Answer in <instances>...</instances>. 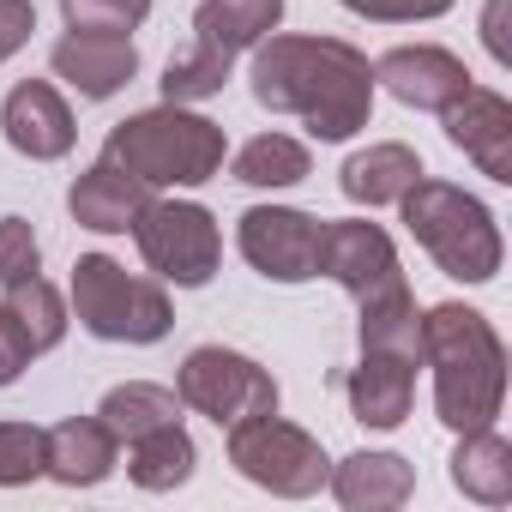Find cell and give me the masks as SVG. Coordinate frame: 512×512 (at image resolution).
<instances>
[{
	"label": "cell",
	"instance_id": "obj_31",
	"mask_svg": "<svg viewBox=\"0 0 512 512\" xmlns=\"http://www.w3.org/2000/svg\"><path fill=\"white\" fill-rule=\"evenodd\" d=\"M338 7L368 25H428V19H446L458 0H338Z\"/></svg>",
	"mask_w": 512,
	"mask_h": 512
},
{
	"label": "cell",
	"instance_id": "obj_5",
	"mask_svg": "<svg viewBox=\"0 0 512 512\" xmlns=\"http://www.w3.org/2000/svg\"><path fill=\"white\" fill-rule=\"evenodd\" d=\"M67 314L97 344H163L175 326L169 284L127 272L109 253H79L67 278Z\"/></svg>",
	"mask_w": 512,
	"mask_h": 512
},
{
	"label": "cell",
	"instance_id": "obj_32",
	"mask_svg": "<svg viewBox=\"0 0 512 512\" xmlns=\"http://www.w3.org/2000/svg\"><path fill=\"white\" fill-rule=\"evenodd\" d=\"M37 362V344H31V332L7 314V302H0V392H7L25 368Z\"/></svg>",
	"mask_w": 512,
	"mask_h": 512
},
{
	"label": "cell",
	"instance_id": "obj_7",
	"mask_svg": "<svg viewBox=\"0 0 512 512\" xmlns=\"http://www.w3.org/2000/svg\"><path fill=\"white\" fill-rule=\"evenodd\" d=\"M139 260L157 284H175V290H205L223 266V229L217 217L199 205V199H157L139 211V223L127 229Z\"/></svg>",
	"mask_w": 512,
	"mask_h": 512
},
{
	"label": "cell",
	"instance_id": "obj_22",
	"mask_svg": "<svg viewBox=\"0 0 512 512\" xmlns=\"http://www.w3.org/2000/svg\"><path fill=\"white\" fill-rule=\"evenodd\" d=\"M278 25H284V0H199L193 7V37L223 55H247Z\"/></svg>",
	"mask_w": 512,
	"mask_h": 512
},
{
	"label": "cell",
	"instance_id": "obj_25",
	"mask_svg": "<svg viewBox=\"0 0 512 512\" xmlns=\"http://www.w3.org/2000/svg\"><path fill=\"white\" fill-rule=\"evenodd\" d=\"M356 344H362V350H392V356H416V362H422V308H416L410 284L392 290V296H380V302H362V308H356Z\"/></svg>",
	"mask_w": 512,
	"mask_h": 512
},
{
	"label": "cell",
	"instance_id": "obj_28",
	"mask_svg": "<svg viewBox=\"0 0 512 512\" xmlns=\"http://www.w3.org/2000/svg\"><path fill=\"white\" fill-rule=\"evenodd\" d=\"M49 464V428L37 422H0V488H25Z\"/></svg>",
	"mask_w": 512,
	"mask_h": 512
},
{
	"label": "cell",
	"instance_id": "obj_12",
	"mask_svg": "<svg viewBox=\"0 0 512 512\" xmlns=\"http://www.w3.org/2000/svg\"><path fill=\"white\" fill-rule=\"evenodd\" d=\"M0 133H7V145L31 163H61L79 139V121L67 109V97L49 85V79H19L7 91V103H0Z\"/></svg>",
	"mask_w": 512,
	"mask_h": 512
},
{
	"label": "cell",
	"instance_id": "obj_26",
	"mask_svg": "<svg viewBox=\"0 0 512 512\" xmlns=\"http://www.w3.org/2000/svg\"><path fill=\"white\" fill-rule=\"evenodd\" d=\"M0 302H7V314L31 332V344H37V356H49L61 338H67V326H73V314H67V296L43 278V272H31V278H19V284H0Z\"/></svg>",
	"mask_w": 512,
	"mask_h": 512
},
{
	"label": "cell",
	"instance_id": "obj_3",
	"mask_svg": "<svg viewBox=\"0 0 512 512\" xmlns=\"http://www.w3.org/2000/svg\"><path fill=\"white\" fill-rule=\"evenodd\" d=\"M103 157L115 169H127L133 181H145L151 193H163V187H205V181L223 175L229 133L211 115H199V109L157 103V109H139V115L115 121L109 139H103Z\"/></svg>",
	"mask_w": 512,
	"mask_h": 512
},
{
	"label": "cell",
	"instance_id": "obj_10",
	"mask_svg": "<svg viewBox=\"0 0 512 512\" xmlns=\"http://www.w3.org/2000/svg\"><path fill=\"white\" fill-rule=\"evenodd\" d=\"M320 278H332L356 308L380 302L392 290H404V266H398V247L380 223L368 217H326L320 235Z\"/></svg>",
	"mask_w": 512,
	"mask_h": 512
},
{
	"label": "cell",
	"instance_id": "obj_18",
	"mask_svg": "<svg viewBox=\"0 0 512 512\" xmlns=\"http://www.w3.org/2000/svg\"><path fill=\"white\" fill-rule=\"evenodd\" d=\"M115 464H121V440L97 422V410L91 416H67V422L49 428V464H43L49 482H61V488H97V482H109Z\"/></svg>",
	"mask_w": 512,
	"mask_h": 512
},
{
	"label": "cell",
	"instance_id": "obj_16",
	"mask_svg": "<svg viewBox=\"0 0 512 512\" xmlns=\"http://www.w3.org/2000/svg\"><path fill=\"white\" fill-rule=\"evenodd\" d=\"M326 488L344 512H392L416 494V464L404 452H380V446H362L350 458H338L326 470Z\"/></svg>",
	"mask_w": 512,
	"mask_h": 512
},
{
	"label": "cell",
	"instance_id": "obj_34",
	"mask_svg": "<svg viewBox=\"0 0 512 512\" xmlns=\"http://www.w3.org/2000/svg\"><path fill=\"white\" fill-rule=\"evenodd\" d=\"M500 13H506V0H488V13H482V43L500 67H512V49H506V31H500Z\"/></svg>",
	"mask_w": 512,
	"mask_h": 512
},
{
	"label": "cell",
	"instance_id": "obj_13",
	"mask_svg": "<svg viewBox=\"0 0 512 512\" xmlns=\"http://www.w3.org/2000/svg\"><path fill=\"white\" fill-rule=\"evenodd\" d=\"M440 127L452 139V151H464L488 181L512 187V103L488 85H470L458 103L440 109Z\"/></svg>",
	"mask_w": 512,
	"mask_h": 512
},
{
	"label": "cell",
	"instance_id": "obj_8",
	"mask_svg": "<svg viewBox=\"0 0 512 512\" xmlns=\"http://www.w3.org/2000/svg\"><path fill=\"white\" fill-rule=\"evenodd\" d=\"M175 398H181V410H193V416L229 428V422H241V416L278 410L284 392H278L272 368H260L253 356H241V350H229V344H199V350H187L181 368H175Z\"/></svg>",
	"mask_w": 512,
	"mask_h": 512
},
{
	"label": "cell",
	"instance_id": "obj_1",
	"mask_svg": "<svg viewBox=\"0 0 512 512\" xmlns=\"http://www.w3.org/2000/svg\"><path fill=\"white\" fill-rule=\"evenodd\" d=\"M247 91L266 115H296L308 139L344 145L374 121V61L344 37L272 31L247 49Z\"/></svg>",
	"mask_w": 512,
	"mask_h": 512
},
{
	"label": "cell",
	"instance_id": "obj_9",
	"mask_svg": "<svg viewBox=\"0 0 512 512\" xmlns=\"http://www.w3.org/2000/svg\"><path fill=\"white\" fill-rule=\"evenodd\" d=\"M320 235H326V217H314L302 205H247L235 217L241 260L266 284H308V278H320Z\"/></svg>",
	"mask_w": 512,
	"mask_h": 512
},
{
	"label": "cell",
	"instance_id": "obj_15",
	"mask_svg": "<svg viewBox=\"0 0 512 512\" xmlns=\"http://www.w3.org/2000/svg\"><path fill=\"white\" fill-rule=\"evenodd\" d=\"M416 356H392V350H362V362L344 374V404L362 428L392 434L410 422L416 410Z\"/></svg>",
	"mask_w": 512,
	"mask_h": 512
},
{
	"label": "cell",
	"instance_id": "obj_24",
	"mask_svg": "<svg viewBox=\"0 0 512 512\" xmlns=\"http://www.w3.org/2000/svg\"><path fill=\"white\" fill-rule=\"evenodd\" d=\"M97 422L127 446L133 434L145 428H163V422H181V398L175 386H157V380H127V386H109L103 404H97Z\"/></svg>",
	"mask_w": 512,
	"mask_h": 512
},
{
	"label": "cell",
	"instance_id": "obj_4",
	"mask_svg": "<svg viewBox=\"0 0 512 512\" xmlns=\"http://www.w3.org/2000/svg\"><path fill=\"white\" fill-rule=\"evenodd\" d=\"M404 229L416 235V247L452 278V284H494L500 278V260H506V241H500V223L494 211L464 193L458 181H440V175H422L404 199Z\"/></svg>",
	"mask_w": 512,
	"mask_h": 512
},
{
	"label": "cell",
	"instance_id": "obj_23",
	"mask_svg": "<svg viewBox=\"0 0 512 512\" xmlns=\"http://www.w3.org/2000/svg\"><path fill=\"white\" fill-rule=\"evenodd\" d=\"M229 175L241 187H260V193H284V187H302L314 175V151L296 139V133H253L235 157H229Z\"/></svg>",
	"mask_w": 512,
	"mask_h": 512
},
{
	"label": "cell",
	"instance_id": "obj_29",
	"mask_svg": "<svg viewBox=\"0 0 512 512\" xmlns=\"http://www.w3.org/2000/svg\"><path fill=\"white\" fill-rule=\"evenodd\" d=\"M67 31H103V37H133L151 19V0H61Z\"/></svg>",
	"mask_w": 512,
	"mask_h": 512
},
{
	"label": "cell",
	"instance_id": "obj_11",
	"mask_svg": "<svg viewBox=\"0 0 512 512\" xmlns=\"http://www.w3.org/2000/svg\"><path fill=\"white\" fill-rule=\"evenodd\" d=\"M374 85L392 91L404 109L440 115V109L458 103L476 79H470V67H464L452 49H440V43H398V49H386V55L374 61Z\"/></svg>",
	"mask_w": 512,
	"mask_h": 512
},
{
	"label": "cell",
	"instance_id": "obj_14",
	"mask_svg": "<svg viewBox=\"0 0 512 512\" xmlns=\"http://www.w3.org/2000/svg\"><path fill=\"white\" fill-rule=\"evenodd\" d=\"M49 67L67 91H79L85 103H109L139 79V49L133 37H103V31H67L49 49Z\"/></svg>",
	"mask_w": 512,
	"mask_h": 512
},
{
	"label": "cell",
	"instance_id": "obj_20",
	"mask_svg": "<svg viewBox=\"0 0 512 512\" xmlns=\"http://www.w3.org/2000/svg\"><path fill=\"white\" fill-rule=\"evenodd\" d=\"M446 464H452L446 476H452V488L464 500H476V506H506L512 500V440L494 434V422L458 434V446H452Z\"/></svg>",
	"mask_w": 512,
	"mask_h": 512
},
{
	"label": "cell",
	"instance_id": "obj_2",
	"mask_svg": "<svg viewBox=\"0 0 512 512\" xmlns=\"http://www.w3.org/2000/svg\"><path fill=\"white\" fill-rule=\"evenodd\" d=\"M422 368L434 374V416L452 434L488 428L506 404V344L470 302L422 308Z\"/></svg>",
	"mask_w": 512,
	"mask_h": 512
},
{
	"label": "cell",
	"instance_id": "obj_19",
	"mask_svg": "<svg viewBox=\"0 0 512 512\" xmlns=\"http://www.w3.org/2000/svg\"><path fill=\"white\" fill-rule=\"evenodd\" d=\"M422 175H428V169H422V157H416L404 139H380V145H368V151H350V157H344L338 187H344V199H350V205L380 211V205H398Z\"/></svg>",
	"mask_w": 512,
	"mask_h": 512
},
{
	"label": "cell",
	"instance_id": "obj_27",
	"mask_svg": "<svg viewBox=\"0 0 512 512\" xmlns=\"http://www.w3.org/2000/svg\"><path fill=\"white\" fill-rule=\"evenodd\" d=\"M229 73H235V55H223V49H211V43H187L181 55H169V67H163V103H181V109H199L205 97H217L223 85H229Z\"/></svg>",
	"mask_w": 512,
	"mask_h": 512
},
{
	"label": "cell",
	"instance_id": "obj_17",
	"mask_svg": "<svg viewBox=\"0 0 512 512\" xmlns=\"http://www.w3.org/2000/svg\"><path fill=\"white\" fill-rule=\"evenodd\" d=\"M145 205H151V187L133 181L127 169H115L109 157H97L91 169H79L73 187H67V211H73V223L91 229V235H127Z\"/></svg>",
	"mask_w": 512,
	"mask_h": 512
},
{
	"label": "cell",
	"instance_id": "obj_21",
	"mask_svg": "<svg viewBox=\"0 0 512 512\" xmlns=\"http://www.w3.org/2000/svg\"><path fill=\"white\" fill-rule=\"evenodd\" d=\"M193 464H199V446L181 422H163V428H145L127 440V482L145 494H169V488L193 482Z\"/></svg>",
	"mask_w": 512,
	"mask_h": 512
},
{
	"label": "cell",
	"instance_id": "obj_6",
	"mask_svg": "<svg viewBox=\"0 0 512 512\" xmlns=\"http://www.w3.org/2000/svg\"><path fill=\"white\" fill-rule=\"evenodd\" d=\"M223 452H229L235 476H247L253 488H266V494H278V500H308V494H320V488H326V470H332L326 446H320L308 428L284 422L278 410H260V416L229 422V428H223Z\"/></svg>",
	"mask_w": 512,
	"mask_h": 512
},
{
	"label": "cell",
	"instance_id": "obj_30",
	"mask_svg": "<svg viewBox=\"0 0 512 512\" xmlns=\"http://www.w3.org/2000/svg\"><path fill=\"white\" fill-rule=\"evenodd\" d=\"M31 272H43V241L31 217H0V284H19Z\"/></svg>",
	"mask_w": 512,
	"mask_h": 512
},
{
	"label": "cell",
	"instance_id": "obj_33",
	"mask_svg": "<svg viewBox=\"0 0 512 512\" xmlns=\"http://www.w3.org/2000/svg\"><path fill=\"white\" fill-rule=\"evenodd\" d=\"M37 37V7L31 0H0V67Z\"/></svg>",
	"mask_w": 512,
	"mask_h": 512
}]
</instances>
